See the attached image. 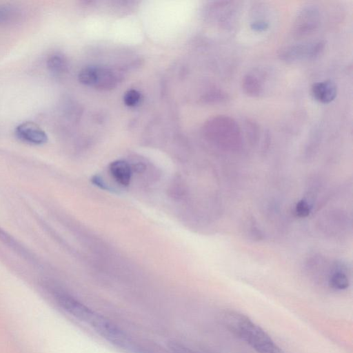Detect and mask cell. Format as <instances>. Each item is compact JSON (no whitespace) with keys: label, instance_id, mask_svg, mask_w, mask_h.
I'll return each instance as SVG.
<instances>
[{"label":"cell","instance_id":"obj_1","mask_svg":"<svg viewBox=\"0 0 353 353\" xmlns=\"http://www.w3.org/2000/svg\"><path fill=\"white\" fill-rule=\"evenodd\" d=\"M225 327L257 353H285L269 334L248 316L233 310L222 314Z\"/></svg>","mask_w":353,"mask_h":353},{"label":"cell","instance_id":"obj_2","mask_svg":"<svg viewBox=\"0 0 353 353\" xmlns=\"http://www.w3.org/2000/svg\"><path fill=\"white\" fill-rule=\"evenodd\" d=\"M210 139L225 150L236 151L242 145V135L238 123L228 116L214 117L208 124Z\"/></svg>","mask_w":353,"mask_h":353},{"label":"cell","instance_id":"obj_3","mask_svg":"<svg viewBox=\"0 0 353 353\" xmlns=\"http://www.w3.org/2000/svg\"><path fill=\"white\" fill-rule=\"evenodd\" d=\"M324 46L322 41L294 44L281 49L279 56L281 59L287 62L312 59L321 54Z\"/></svg>","mask_w":353,"mask_h":353},{"label":"cell","instance_id":"obj_4","mask_svg":"<svg viewBox=\"0 0 353 353\" xmlns=\"http://www.w3.org/2000/svg\"><path fill=\"white\" fill-rule=\"evenodd\" d=\"M53 296L57 304L62 309L76 318L89 322L90 324L95 319V314L70 295L56 290L53 292Z\"/></svg>","mask_w":353,"mask_h":353},{"label":"cell","instance_id":"obj_5","mask_svg":"<svg viewBox=\"0 0 353 353\" xmlns=\"http://www.w3.org/2000/svg\"><path fill=\"white\" fill-rule=\"evenodd\" d=\"M320 22V13L314 6L303 8L296 17L294 32L297 36H304L315 31Z\"/></svg>","mask_w":353,"mask_h":353},{"label":"cell","instance_id":"obj_6","mask_svg":"<svg viewBox=\"0 0 353 353\" xmlns=\"http://www.w3.org/2000/svg\"><path fill=\"white\" fill-rule=\"evenodd\" d=\"M15 134L21 141L32 145H42L48 141L46 132L32 121L19 124L15 128Z\"/></svg>","mask_w":353,"mask_h":353},{"label":"cell","instance_id":"obj_7","mask_svg":"<svg viewBox=\"0 0 353 353\" xmlns=\"http://www.w3.org/2000/svg\"><path fill=\"white\" fill-rule=\"evenodd\" d=\"M313 97L321 103H329L336 97L337 89L334 82L325 80L314 83L312 86Z\"/></svg>","mask_w":353,"mask_h":353},{"label":"cell","instance_id":"obj_8","mask_svg":"<svg viewBox=\"0 0 353 353\" xmlns=\"http://www.w3.org/2000/svg\"><path fill=\"white\" fill-rule=\"evenodd\" d=\"M330 286L336 290L347 289L350 285V279L347 268L341 263H335L328 276Z\"/></svg>","mask_w":353,"mask_h":353},{"label":"cell","instance_id":"obj_9","mask_svg":"<svg viewBox=\"0 0 353 353\" xmlns=\"http://www.w3.org/2000/svg\"><path fill=\"white\" fill-rule=\"evenodd\" d=\"M110 172L114 179L120 185H129L132 176V169L128 163L123 160H117L110 165Z\"/></svg>","mask_w":353,"mask_h":353},{"label":"cell","instance_id":"obj_10","mask_svg":"<svg viewBox=\"0 0 353 353\" xmlns=\"http://www.w3.org/2000/svg\"><path fill=\"white\" fill-rule=\"evenodd\" d=\"M242 88L248 95L252 97L260 96L263 91L261 79L254 74H247L244 76L242 81Z\"/></svg>","mask_w":353,"mask_h":353},{"label":"cell","instance_id":"obj_11","mask_svg":"<svg viewBox=\"0 0 353 353\" xmlns=\"http://www.w3.org/2000/svg\"><path fill=\"white\" fill-rule=\"evenodd\" d=\"M99 68L94 65L83 68L79 73V81L85 85L95 87L98 79Z\"/></svg>","mask_w":353,"mask_h":353},{"label":"cell","instance_id":"obj_12","mask_svg":"<svg viewBox=\"0 0 353 353\" xmlns=\"http://www.w3.org/2000/svg\"><path fill=\"white\" fill-rule=\"evenodd\" d=\"M47 68L51 73L60 74L66 70V59L60 54H51L47 59Z\"/></svg>","mask_w":353,"mask_h":353},{"label":"cell","instance_id":"obj_13","mask_svg":"<svg viewBox=\"0 0 353 353\" xmlns=\"http://www.w3.org/2000/svg\"><path fill=\"white\" fill-rule=\"evenodd\" d=\"M0 241L6 244L7 246L20 252L22 254H25L26 252L20 244L8 233L0 228Z\"/></svg>","mask_w":353,"mask_h":353},{"label":"cell","instance_id":"obj_14","mask_svg":"<svg viewBox=\"0 0 353 353\" xmlns=\"http://www.w3.org/2000/svg\"><path fill=\"white\" fill-rule=\"evenodd\" d=\"M141 101V94L136 90H128L123 97V101L127 106L134 107Z\"/></svg>","mask_w":353,"mask_h":353},{"label":"cell","instance_id":"obj_15","mask_svg":"<svg viewBox=\"0 0 353 353\" xmlns=\"http://www.w3.org/2000/svg\"><path fill=\"white\" fill-rule=\"evenodd\" d=\"M311 208L307 200L301 199L295 206V213L299 217H305L310 213Z\"/></svg>","mask_w":353,"mask_h":353},{"label":"cell","instance_id":"obj_16","mask_svg":"<svg viewBox=\"0 0 353 353\" xmlns=\"http://www.w3.org/2000/svg\"><path fill=\"white\" fill-rule=\"evenodd\" d=\"M268 27V23L263 21H254L251 26V28L255 31H263Z\"/></svg>","mask_w":353,"mask_h":353},{"label":"cell","instance_id":"obj_17","mask_svg":"<svg viewBox=\"0 0 353 353\" xmlns=\"http://www.w3.org/2000/svg\"><path fill=\"white\" fill-rule=\"evenodd\" d=\"M0 17H1V13H0Z\"/></svg>","mask_w":353,"mask_h":353}]
</instances>
